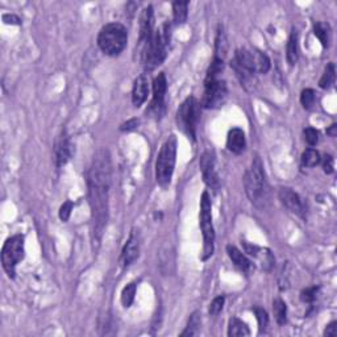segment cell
<instances>
[{"instance_id": "1", "label": "cell", "mask_w": 337, "mask_h": 337, "mask_svg": "<svg viewBox=\"0 0 337 337\" xmlns=\"http://www.w3.org/2000/svg\"><path fill=\"white\" fill-rule=\"evenodd\" d=\"M89 203L91 209V242L98 250L108 219V194L111 186V157L107 149H99L94 155L87 177Z\"/></svg>"}, {"instance_id": "2", "label": "cell", "mask_w": 337, "mask_h": 337, "mask_svg": "<svg viewBox=\"0 0 337 337\" xmlns=\"http://www.w3.org/2000/svg\"><path fill=\"white\" fill-rule=\"evenodd\" d=\"M245 192L256 207L265 209L270 203V187L261 158L256 155L244 177Z\"/></svg>"}, {"instance_id": "3", "label": "cell", "mask_w": 337, "mask_h": 337, "mask_svg": "<svg viewBox=\"0 0 337 337\" xmlns=\"http://www.w3.org/2000/svg\"><path fill=\"white\" fill-rule=\"evenodd\" d=\"M170 27L167 24L162 25L158 30H154L152 38L144 49L141 50V60L144 67L148 71H152L155 67L159 66L166 58V47L170 40Z\"/></svg>"}, {"instance_id": "4", "label": "cell", "mask_w": 337, "mask_h": 337, "mask_svg": "<svg viewBox=\"0 0 337 337\" xmlns=\"http://www.w3.org/2000/svg\"><path fill=\"white\" fill-rule=\"evenodd\" d=\"M177 159V137L170 135L163 142L155 162V179L161 187H167L172 182Z\"/></svg>"}, {"instance_id": "5", "label": "cell", "mask_w": 337, "mask_h": 337, "mask_svg": "<svg viewBox=\"0 0 337 337\" xmlns=\"http://www.w3.org/2000/svg\"><path fill=\"white\" fill-rule=\"evenodd\" d=\"M128 43L127 28L120 23L107 24L100 29L98 36V45L107 56H119L125 49Z\"/></svg>"}, {"instance_id": "6", "label": "cell", "mask_w": 337, "mask_h": 337, "mask_svg": "<svg viewBox=\"0 0 337 337\" xmlns=\"http://www.w3.org/2000/svg\"><path fill=\"white\" fill-rule=\"evenodd\" d=\"M200 228L203 233V260H207L214 253L215 242V229L212 223V204L211 198L207 191L202 194L200 199Z\"/></svg>"}, {"instance_id": "7", "label": "cell", "mask_w": 337, "mask_h": 337, "mask_svg": "<svg viewBox=\"0 0 337 337\" xmlns=\"http://www.w3.org/2000/svg\"><path fill=\"white\" fill-rule=\"evenodd\" d=\"M200 119V104L194 96H189L177 111V122L182 132L195 140L196 125Z\"/></svg>"}, {"instance_id": "8", "label": "cell", "mask_w": 337, "mask_h": 337, "mask_svg": "<svg viewBox=\"0 0 337 337\" xmlns=\"http://www.w3.org/2000/svg\"><path fill=\"white\" fill-rule=\"evenodd\" d=\"M24 236L15 235L4 242L2 249V264L10 278L15 277L16 266L24 258Z\"/></svg>"}, {"instance_id": "9", "label": "cell", "mask_w": 337, "mask_h": 337, "mask_svg": "<svg viewBox=\"0 0 337 337\" xmlns=\"http://www.w3.org/2000/svg\"><path fill=\"white\" fill-rule=\"evenodd\" d=\"M204 95H203L202 106L204 108H219L224 104L228 89L224 80H211L204 83Z\"/></svg>"}, {"instance_id": "10", "label": "cell", "mask_w": 337, "mask_h": 337, "mask_svg": "<svg viewBox=\"0 0 337 337\" xmlns=\"http://www.w3.org/2000/svg\"><path fill=\"white\" fill-rule=\"evenodd\" d=\"M167 90V80L163 73H159L153 80V100L149 106L148 113L161 119L165 112V95Z\"/></svg>"}, {"instance_id": "11", "label": "cell", "mask_w": 337, "mask_h": 337, "mask_svg": "<svg viewBox=\"0 0 337 337\" xmlns=\"http://www.w3.org/2000/svg\"><path fill=\"white\" fill-rule=\"evenodd\" d=\"M215 163L216 161L214 150H205V152L203 153L202 158H200L199 165H200V170H202L203 179H204L205 185L208 186L214 192L218 191L219 187H220Z\"/></svg>"}, {"instance_id": "12", "label": "cell", "mask_w": 337, "mask_h": 337, "mask_svg": "<svg viewBox=\"0 0 337 337\" xmlns=\"http://www.w3.org/2000/svg\"><path fill=\"white\" fill-rule=\"evenodd\" d=\"M278 196H279V200H281L282 204L286 207L290 212H292L294 215L299 216V218H304L306 216V203H304L303 199L301 198L299 194H297L295 191H292L291 189L287 187H282L279 189L278 192Z\"/></svg>"}, {"instance_id": "13", "label": "cell", "mask_w": 337, "mask_h": 337, "mask_svg": "<svg viewBox=\"0 0 337 337\" xmlns=\"http://www.w3.org/2000/svg\"><path fill=\"white\" fill-rule=\"evenodd\" d=\"M153 33H154V12L152 6H149L142 11L140 16V50L148 45Z\"/></svg>"}, {"instance_id": "14", "label": "cell", "mask_w": 337, "mask_h": 337, "mask_svg": "<svg viewBox=\"0 0 337 337\" xmlns=\"http://www.w3.org/2000/svg\"><path fill=\"white\" fill-rule=\"evenodd\" d=\"M74 154V146L70 141L69 136H66L63 133L61 136L58 141H57L56 145V162L57 166L61 167V166L66 165L67 162L70 161V158L73 157Z\"/></svg>"}, {"instance_id": "15", "label": "cell", "mask_w": 337, "mask_h": 337, "mask_svg": "<svg viewBox=\"0 0 337 337\" xmlns=\"http://www.w3.org/2000/svg\"><path fill=\"white\" fill-rule=\"evenodd\" d=\"M140 255V240L139 235L136 232H132L129 236L128 241H127L125 246L122 249V262L125 266L132 265L133 262L139 258Z\"/></svg>"}, {"instance_id": "16", "label": "cell", "mask_w": 337, "mask_h": 337, "mask_svg": "<svg viewBox=\"0 0 337 337\" xmlns=\"http://www.w3.org/2000/svg\"><path fill=\"white\" fill-rule=\"evenodd\" d=\"M246 146V140H245V133L242 129L233 128L229 131L228 137H227V148L235 154H241Z\"/></svg>"}, {"instance_id": "17", "label": "cell", "mask_w": 337, "mask_h": 337, "mask_svg": "<svg viewBox=\"0 0 337 337\" xmlns=\"http://www.w3.org/2000/svg\"><path fill=\"white\" fill-rule=\"evenodd\" d=\"M149 94L148 79L145 75H139L135 79L132 89V102L135 107H140L144 104Z\"/></svg>"}, {"instance_id": "18", "label": "cell", "mask_w": 337, "mask_h": 337, "mask_svg": "<svg viewBox=\"0 0 337 337\" xmlns=\"http://www.w3.org/2000/svg\"><path fill=\"white\" fill-rule=\"evenodd\" d=\"M227 253H228V257L231 258V261L233 262L240 270L246 273V271H249V269L251 268L250 261H249L248 258L245 257L244 253H241L236 246L228 245V246H227Z\"/></svg>"}, {"instance_id": "19", "label": "cell", "mask_w": 337, "mask_h": 337, "mask_svg": "<svg viewBox=\"0 0 337 337\" xmlns=\"http://www.w3.org/2000/svg\"><path fill=\"white\" fill-rule=\"evenodd\" d=\"M250 330H249L248 325L241 321L237 317H232L229 320L228 325V336L231 337H240V336H249Z\"/></svg>"}, {"instance_id": "20", "label": "cell", "mask_w": 337, "mask_h": 337, "mask_svg": "<svg viewBox=\"0 0 337 337\" xmlns=\"http://www.w3.org/2000/svg\"><path fill=\"white\" fill-rule=\"evenodd\" d=\"M314 33L319 38L324 48H327L330 43V28L327 23L317 21L314 24Z\"/></svg>"}, {"instance_id": "21", "label": "cell", "mask_w": 337, "mask_h": 337, "mask_svg": "<svg viewBox=\"0 0 337 337\" xmlns=\"http://www.w3.org/2000/svg\"><path fill=\"white\" fill-rule=\"evenodd\" d=\"M173 15H174V23L181 25L187 20L189 15V2H176L173 3Z\"/></svg>"}, {"instance_id": "22", "label": "cell", "mask_w": 337, "mask_h": 337, "mask_svg": "<svg viewBox=\"0 0 337 337\" xmlns=\"http://www.w3.org/2000/svg\"><path fill=\"white\" fill-rule=\"evenodd\" d=\"M227 50H228V43H227V36H225L224 30L223 28H219L218 30V36H216V44H215V57L216 58H220L223 60L227 54Z\"/></svg>"}, {"instance_id": "23", "label": "cell", "mask_w": 337, "mask_h": 337, "mask_svg": "<svg viewBox=\"0 0 337 337\" xmlns=\"http://www.w3.org/2000/svg\"><path fill=\"white\" fill-rule=\"evenodd\" d=\"M200 315H199V312H194V314H191V316H190L189 319V323H187V327H186V329L183 330L182 333H181V336L185 337V336H195V334L199 333V328H200Z\"/></svg>"}, {"instance_id": "24", "label": "cell", "mask_w": 337, "mask_h": 337, "mask_svg": "<svg viewBox=\"0 0 337 337\" xmlns=\"http://www.w3.org/2000/svg\"><path fill=\"white\" fill-rule=\"evenodd\" d=\"M298 61V36L292 32L287 43V62L294 66Z\"/></svg>"}, {"instance_id": "25", "label": "cell", "mask_w": 337, "mask_h": 337, "mask_svg": "<svg viewBox=\"0 0 337 337\" xmlns=\"http://www.w3.org/2000/svg\"><path fill=\"white\" fill-rule=\"evenodd\" d=\"M273 312H274L275 320L279 325L286 323V315H287V308H286V303L282 299H275L273 302Z\"/></svg>"}, {"instance_id": "26", "label": "cell", "mask_w": 337, "mask_h": 337, "mask_svg": "<svg viewBox=\"0 0 337 337\" xmlns=\"http://www.w3.org/2000/svg\"><path fill=\"white\" fill-rule=\"evenodd\" d=\"M334 78H336V70H334V65L333 63H329V65L325 67V71H324L320 82H319V86L324 90L329 89V87L334 83Z\"/></svg>"}, {"instance_id": "27", "label": "cell", "mask_w": 337, "mask_h": 337, "mask_svg": "<svg viewBox=\"0 0 337 337\" xmlns=\"http://www.w3.org/2000/svg\"><path fill=\"white\" fill-rule=\"evenodd\" d=\"M319 162H320V154L315 149H307L302 154V165L306 166V167H314Z\"/></svg>"}, {"instance_id": "28", "label": "cell", "mask_w": 337, "mask_h": 337, "mask_svg": "<svg viewBox=\"0 0 337 337\" xmlns=\"http://www.w3.org/2000/svg\"><path fill=\"white\" fill-rule=\"evenodd\" d=\"M255 60H256V69L258 73H268L270 69V60L269 57L265 53L260 52V50H255Z\"/></svg>"}, {"instance_id": "29", "label": "cell", "mask_w": 337, "mask_h": 337, "mask_svg": "<svg viewBox=\"0 0 337 337\" xmlns=\"http://www.w3.org/2000/svg\"><path fill=\"white\" fill-rule=\"evenodd\" d=\"M223 67H224V62H223V60H220V58H216L215 57L208 67L207 76H205V82H211V80L218 79V75L223 71Z\"/></svg>"}, {"instance_id": "30", "label": "cell", "mask_w": 337, "mask_h": 337, "mask_svg": "<svg viewBox=\"0 0 337 337\" xmlns=\"http://www.w3.org/2000/svg\"><path fill=\"white\" fill-rule=\"evenodd\" d=\"M136 283L132 282V283L127 284L125 287L122 288L121 292V303L122 306L125 308H129L132 306L133 301H135V295H136Z\"/></svg>"}, {"instance_id": "31", "label": "cell", "mask_w": 337, "mask_h": 337, "mask_svg": "<svg viewBox=\"0 0 337 337\" xmlns=\"http://www.w3.org/2000/svg\"><path fill=\"white\" fill-rule=\"evenodd\" d=\"M301 103L302 106L304 107L306 109L312 108L315 103V91L312 89H306L302 91L301 95Z\"/></svg>"}, {"instance_id": "32", "label": "cell", "mask_w": 337, "mask_h": 337, "mask_svg": "<svg viewBox=\"0 0 337 337\" xmlns=\"http://www.w3.org/2000/svg\"><path fill=\"white\" fill-rule=\"evenodd\" d=\"M224 297L215 298V299L211 302V304H209V315H211V316H218V315L222 312L223 307H224Z\"/></svg>"}, {"instance_id": "33", "label": "cell", "mask_w": 337, "mask_h": 337, "mask_svg": "<svg viewBox=\"0 0 337 337\" xmlns=\"http://www.w3.org/2000/svg\"><path fill=\"white\" fill-rule=\"evenodd\" d=\"M255 314H256V317H257L258 325H260V330H264L265 328L268 327V323H269V316H268V314H266V311H265L264 308L256 307Z\"/></svg>"}, {"instance_id": "34", "label": "cell", "mask_w": 337, "mask_h": 337, "mask_svg": "<svg viewBox=\"0 0 337 337\" xmlns=\"http://www.w3.org/2000/svg\"><path fill=\"white\" fill-rule=\"evenodd\" d=\"M304 140L307 141L308 145H316L319 141V132L314 128L304 129Z\"/></svg>"}, {"instance_id": "35", "label": "cell", "mask_w": 337, "mask_h": 337, "mask_svg": "<svg viewBox=\"0 0 337 337\" xmlns=\"http://www.w3.org/2000/svg\"><path fill=\"white\" fill-rule=\"evenodd\" d=\"M317 287H308L306 290L302 291L301 294V299L304 302V303H311V302H314L316 299L317 295Z\"/></svg>"}, {"instance_id": "36", "label": "cell", "mask_w": 337, "mask_h": 337, "mask_svg": "<svg viewBox=\"0 0 337 337\" xmlns=\"http://www.w3.org/2000/svg\"><path fill=\"white\" fill-rule=\"evenodd\" d=\"M73 202H70V200H67V202L63 203L62 205H61L60 208V218L62 222H67L70 218V215H71V211H73Z\"/></svg>"}, {"instance_id": "37", "label": "cell", "mask_w": 337, "mask_h": 337, "mask_svg": "<svg viewBox=\"0 0 337 337\" xmlns=\"http://www.w3.org/2000/svg\"><path fill=\"white\" fill-rule=\"evenodd\" d=\"M323 168H324V172L327 173V174H332V173H333V168H334L333 158H332L330 155H325V157H324Z\"/></svg>"}, {"instance_id": "38", "label": "cell", "mask_w": 337, "mask_h": 337, "mask_svg": "<svg viewBox=\"0 0 337 337\" xmlns=\"http://www.w3.org/2000/svg\"><path fill=\"white\" fill-rule=\"evenodd\" d=\"M324 334L329 337L337 336V321H332V323L328 324L325 330H324Z\"/></svg>"}, {"instance_id": "39", "label": "cell", "mask_w": 337, "mask_h": 337, "mask_svg": "<svg viewBox=\"0 0 337 337\" xmlns=\"http://www.w3.org/2000/svg\"><path fill=\"white\" fill-rule=\"evenodd\" d=\"M137 125H139V120L132 119L127 121L125 124H122V125L120 127V129H121V131H132V129L137 128Z\"/></svg>"}, {"instance_id": "40", "label": "cell", "mask_w": 337, "mask_h": 337, "mask_svg": "<svg viewBox=\"0 0 337 337\" xmlns=\"http://www.w3.org/2000/svg\"><path fill=\"white\" fill-rule=\"evenodd\" d=\"M336 128H337L336 124H333V125H330V128L327 131L328 135L332 136V137H334V136H336Z\"/></svg>"}]
</instances>
